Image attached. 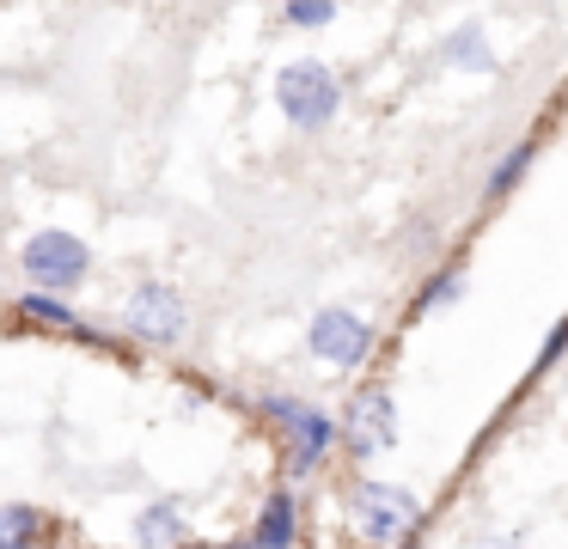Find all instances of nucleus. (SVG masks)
Listing matches in <instances>:
<instances>
[{
  "instance_id": "nucleus-2",
  "label": "nucleus",
  "mask_w": 568,
  "mask_h": 549,
  "mask_svg": "<svg viewBox=\"0 0 568 549\" xmlns=\"http://www.w3.org/2000/svg\"><path fill=\"white\" fill-rule=\"evenodd\" d=\"M348 519H355V531L367 543L397 549L422 531V500L404 482H373V476H361V482H348Z\"/></svg>"
},
{
  "instance_id": "nucleus-4",
  "label": "nucleus",
  "mask_w": 568,
  "mask_h": 549,
  "mask_svg": "<svg viewBox=\"0 0 568 549\" xmlns=\"http://www.w3.org/2000/svg\"><path fill=\"white\" fill-rule=\"evenodd\" d=\"M306 354L324 366H336V373H361V366L379 354V329L361 312H348V305H324L306 324Z\"/></svg>"
},
{
  "instance_id": "nucleus-13",
  "label": "nucleus",
  "mask_w": 568,
  "mask_h": 549,
  "mask_svg": "<svg viewBox=\"0 0 568 549\" xmlns=\"http://www.w3.org/2000/svg\"><path fill=\"white\" fill-rule=\"evenodd\" d=\"M531 159H538V134H526V141H514L501 159H495V165H489V177H483V195H489V202H501V195H514L519 183H526Z\"/></svg>"
},
{
  "instance_id": "nucleus-3",
  "label": "nucleus",
  "mask_w": 568,
  "mask_h": 549,
  "mask_svg": "<svg viewBox=\"0 0 568 549\" xmlns=\"http://www.w3.org/2000/svg\"><path fill=\"white\" fill-rule=\"evenodd\" d=\"M275 104H282V116L294 122V129L318 134L336 122V110H343V80H336L324 61H287L282 73H275Z\"/></svg>"
},
{
  "instance_id": "nucleus-5",
  "label": "nucleus",
  "mask_w": 568,
  "mask_h": 549,
  "mask_svg": "<svg viewBox=\"0 0 568 549\" xmlns=\"http://www.w3.org/2000/svg\"><path fill=\"white\" fill-rule=\"evenodd\" d=\"M19 268H26V281L38 293H55V299H68V293L80 287V281L92 275V251L87 238H74V232H38V238H26V251H19Z\"/></svg>"
},
{
  "instance_id": "nucleus-11",
  "label": "nucleus",
  "mask_w": 568,
  "mask_h": 549,
  "mask_svg": "<svg viewBox=\"0 0 568 549\" xmlns=\"http://www.w3.org/2000/svg\"><path fill=\"white\" fill-rule=\"evenodd\" d=\"M55 537V519L38 512L31 500H7L0 507V543H19V549H50Z\"/></svg>"
},
{
  "instance_id": "nucleus-1",
  "label": "nucleus",
  "mask_w": 568,
  "mask_h": 549,
  "mask_svg": "<svg viewBox=\"0 0 568 549\" xmlns=\"http://www.w3.org/2000/svg\"><path fill=\"white\" fill-rule=\"evenodd\" d=\"M257 415L287 434V470H294V482H300V476H312V470H324L331 451L343 446V421L324 415L318 403H306V397L275 390V397H257Z\"/></svg>"
},
{
  "instance_id": "nucleus-19",
  "label": "nucleus",
  "mask_w": 568,
  "mask_h": 549,
  "mask_svg": "<svg viewBox=\"0 0 568 549\" xmlns=\"http://www.w3.org/2000/svg\"><path fill=\"white\" fill-rule=\"evenodd\" d=\"M184 549H214V543H184Z\"/></svg>"
},
{
  "instance_id": "nucleus-17",
  "label": "nucleus",
  "mask_w": 568,
  "mask_h": 549,
  "mask_svg": "<svg viewBox=\"0 0 568 549\" xmlns=\"http://www.w3.org/2000/svg\"><path fill=\"white\" fill-rule=\"evenodd\" d=\"M214 549H263V543H257V537L245 531V537H226V543H214Z\"/></svg>"
},
{
  "instance_id": "nucleus-6",
  "label": "nucleus",
  "mask_w": 568,
  "mask_h": 549,
  "mask_svg": "<svg viewBox=\"0 0 568 549\" xmlns=\"http://www.w3.org/2000/svg\"><path fill=\"white\" fill-rule=\"evenodd\" d=\"M397 446V397L392 385H355L343 409V451L355 464H373L379 451Z\"/></svg>"
},
{
  "instance_id": "nucleus-18",
  "label": "nucleus",
  "mask_w": 568,
  "mask_h": 549,
  "mask_svg": "<svg viewBox=\"0 0 568 549\" xmlns=\"http://www.w3.org/2000/svg\"><path fill=\"white\" fill-rule=\"evenodd\" d=\"M489 549H519V537H495V543Z\"/></svg>"
},
{
  "instance_id": "nucleus-9",
  "label": "nucleus",
  "mask_w": 568,
  "mask_h": 549,
  "mask_svg": "<svg viewBox=\"0 0 568 549\" xmlns=\"http://www.w3.org/2000/svg\"><path fill=\"white\" fill-rule=\"evenodd\" d=\"M251 537H257L263 549H294L300 543V495H294V488H275V495L263 500Z\"/></svg>"
},
{
  "instance_id": "nucleus-8",
  "label": "nucleus",
  "mask_w": 568,
  "mask_h": 549,
  "mask_svg": "<svg viewBox=\"0 0 568 549\" xmlns=\"http://www.w3.org/2000/svg\"><path fill=\"white\" fill-rule=\"evenodd\" d=\"M13 317H19V324H31V329H55V336H74V342H87V348L129 354V342H116L111 329L87 324V317H80L68 299H55V293H38V287H26V293L13 299Z\"/></svg>"
},
{
  "instance_id": "nucleus-16",
  "label": "nucleus",
  "mask_w": 568,
  "mask_h": 549,
  "mask_svg": "<svg viewBox=\"0 0 568 549\" xmlns=\"http://www.w3.org/2000/svg\"><path fill=\"white\" fill-rule=\"evenodd\" d=\"M562 354H568V317H562V324L550 329V342H544V348H538V360H531V373H550V366L562 360Z\"/></svg>"
},
{
  "instance_id": "nucleus-14",
  "label": "nucleus",
  "mask_w": 568,
  "mask_h": 549,
  "mask_svg": "<svg viewBox=\"0 0 568 549\" xmlns=\"http://www.w3.org/2000/svg\"><path fill=\"white\" fill-rule=\"evenodd\" d=\"M458 293H465V268L458 263L434 268V275L422 281V293L409 299V317H428V312H440V305H458Z\"/></svg>"
},
{
  "instance_id": "nucleus-12",
  "label": "nucleus",
  "mask_w": 568,
  "mask_h": 549,
  "mask_svg": "<svg viewBox=\"0 0 568 549\" xmlns=\"http://www.w3.org/2000/svg\"><path fill=\"white\" fill-rule=\"evenodd\" d=\"M440 61H446V68H458V73H495V68H501L495 49H489V37H483L477 24H458V31L440 43Z\"/></svg>"
},
{
  "instance_id": "nucleus-20",
  "label": "nucleus",
  "mask_w": 568,
  "mask_h": 549,
  "mask_svg": "<svg viewBox=\"0 0 568 549\" xmlns=\"http://www.w3.org/2000/svg\"><path fill=\"white\" fill-rule=\"evenodd\" d=\"M0 549H19V543H0Z\"/></svg>"
},
{
  "instance_id": "nucleus-7",
  "label": "nucleus",
  "mask_w": 568,
  "mask_h": 549,
  "mask_svg": "<svg viewBox=\"0 0 568 549\" xmlns=\"http://www.w3.org/2000/svg\"><path fill=\"white\" fill-rule=\"evenodd\" d=\"M184 329H190V305L172 281H141V287L129 293L123 336L148 342V348H172V342H184Z\"/></svg>"
},
{
  "instance_id": "nucleus-15",
  "label": "nucleus",
  "mask_w": 568,
  "mask_h": 549,
  "mask_svg": "<svg viewBox=\"0 0 568 549\" xmlns=\"http://www.w3.org/2000/svg\"><path fill=\"white\" fill-rule=\"evenodd\" d=\"M282 19H287V24H300V31H324V24L336 19V7H331V0H287Z\"/></svg>"
},
{
  "instance_id": "nucleus-10",
  "label": "nucleus",
  "mask_w": 568,
  "mask_h": 549,
  "mask_svg": "<svg viewBox=\"0 0 568 549\" xmlns=\"http://www.w3.org/2000/svg\"><path fill=\"white\" fill-rule=\"evenodd\" d=\"M184 543H196L184 525V500H153L135 519V549H184Z\"/></svg>"
}]
</instances>
